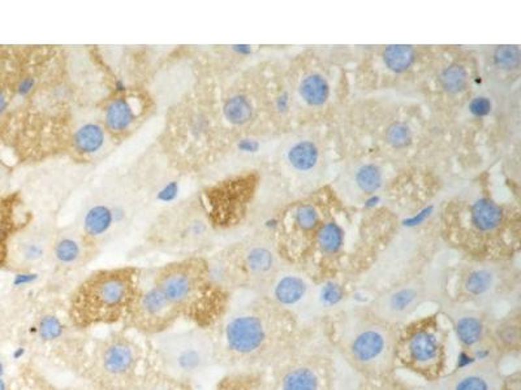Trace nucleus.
<instances>
[{"label": "nucleus", "mask_w": 521, "mask_h": 390, "mask_svg": "<svg viewBox=\"0 0 521 390\" xmlns=\"http://www.w3.org/2000/svg\"><path fill=\"white\" fill-rule=\"evenodd\" d=\"M223 113L224 118L233 125H243L252 118L253 109L246 98L243 95H235L227 99V102L224 103Z\"/></svg>", "instance_id": "27"}, {"label": "nucleus", "mask_w": 521, "mask_h": 390, "mask_svg": "<svg viewBox=\"0 0 521 390\" xmlns=\"http://www.w3.org/2000/svg\"><path fill=\"white\" fill-rule=\"evenodd\" d=\"M414 60V51L410 46L394 44L388 46L383 53V62L392 72H404Z\"/></svg>", "instance_id": "26"}, {"label": "nucleus", "mask_w": 521, "mask_h": 390, "mask_svg": "<svg viewBox=\"0 0 521 390\" xmlns=\"http://www.w3.org/2000/svg\"><path fill=\"white\" fill-rule=\"evenodd\" d=\"M7 109V98L4 91L0 89V115L4 112V109Z\"/></svg>", "instance_id": "35"}, {"label": "nucleus", "mask_w": 521, "mask_h": 390, "mask_svg": "<svg viewBox=\"0 0 521 390\" xmlns=\"http://www.w3.org/2000/svg\"><path fill=\"white\" fill-rule=\"evenodd\" d=\"M143 350L131 337L120 333L106 337L94 351V369L104 385L125 389L138 378Z\"/></svg>", "instance_id": "7"}, {"label": "nucleus", "mask_w": 521, "mask_h": 390, "mask_svg": "<svg viewBox=\"0 0 521 390\" xmlns=\"http://www.w3.org/2000/svg\"><path fill=\"white\" fill-rule=\"evenodd\" d=\"M412 140L410 129L403 122H395L388 127L386 131V141L394 147H404Z\"/></svg>", "instance_id": "32"}, {"label": "nucleus", "mask_w": 521, "mask_h": 390, "mask_svg": "<svg viewBox=\"0 0 521 390\" xmlns=\"http://www.w3.org/2000/svg\"><path fill=\"white\" fill-rule=\"evenodd\" d=\"M113 220L115 215L111 207L106 205H93L84 216L82 233L94 245L97 239L106 236L110 232Z\"/></svg>", "instance_id": "20"}, {"label": "nucleus", "mask_w": 521, "mask_h": 390, "mask_svg": "<svg viewBox=\"0 0 521 390\" xmlns=\"http://www.w3.org/2000/svg\"><path fill=\"white\" fill-rule=\"evenodd\" d=\"M356 184L364 193H374L382 184V174L376 165H363L356 174Z\"/></svg>", "instance_id": "29"}, {"label": "nucleus", "mask_w": 521, "mask_h": 390, "mask_svg": "<svg viewBox=\"0 0 521 390\" xmlns=\"http://www.w3.org/2000/svg\"><path fill=\"white\" fill-rule=\"evenodd\" d=\"M396 326L367 311H349L339 317L336 340L344 357L366 375L381 376L395 364Z\"/></svg>", "instance_id": "3"}, {"label": "nucleus", "mask_w": 521, "mask_h": 390, "mask_svg": "<svg viewBox=\"0 0 521 390\" xmlns=\"http://www.w3.org/2000/svg\"><path fill=\"white\" fill-rule=\"evenodd\" d=\"M289 162L300 172L311 171L318 162V149L311 141H299L289 151Z\"/></svg>", "instance_id": "22"}, {"label": "nucleus", "mask_w": 521, "mask_h": 390, "mask_svg": "<svg viewBox=\"0 0 521 390\" xmlns=\"http://www.w3.org/2000/svg\"><path fill=\"white\" fill-rule=\"evenodd\" d=\"M128 390H190V387L168 378L159 371L138 376Z\"/></svg>", "instance_id": "25"}, {"label": "nucleus", "mask_w": 521, "mask_h": 390, "mask_svg": "<svg viewBox=\"0 0 521 390\" xmlns=\"http://www.w3.org/2000/svg\"><path fill=\"white\" fill-rule=\"evenodd\" d=\"M75 146L78 151L85 155H93L100 151L106 142V130L100 124H84L75 133Z\"/></svg>", "instance_id": "21"}, {"label": "nucleus", "mask_w": 521, "mask_h": 390, "mask_svg": "<svg viewBox=\"0 0 521 390\" xmlns=\"http://www.w3.org/2000/svg\"><path fill=\"white\" fill-rule=\"evenodd\" d=\"M473 223L479 230L490 232L498 228L502 221V210L488 199L478 201L472 210Z\"/></svg>", "instance_id": "23"}, {"label": "nucleus", "mask_w": 521, "mask_h": 390, "mask_svg": "<svg viewBox=\"0 0 521 390\" xmlns=\"http://www.w3.org/2000/svg\"><path fill=\"white\" fill-rule=\"evenodd\" d=\"M152 338H154L161 372L189 387L217 363V342L202 326L178 332L168 331Z\"/></svg>", "instance_id": "4"}, {"label": "nucleus", "mask_w": 521, "mask_h": 390, "mask_svg": "<svg viewBox=\"0 0 521 390\" xmlns=\"http://www.w3.org/2000/svg\"><path fill=\"white\" fill-rule=\"evenodd\" d=\"M502 273L495 267H478L469 272L463 289L473 308L490 315L499 304Z\"/></svg>", "instance_id": "13"}, {"label": "nucleus", "mask_w": 521, "mask_h": 390, "mask_svg": "<svg viewBox=\"0 0 521 390\" xmlns=\"http://www.w3.org/2000/svg\"><path fill=\"white\" fill-rule=\"evenodd\" d=\"M277 319L265 306H248L227 315L221 340L226 355L235 363H255L275 344Z\"/></svg>", "instance_id": "5"}, {"label": "nucleus", "mask_w": 521, "mask_h": 390, "mask_svg": "<svg viewBox=\"0 0 521 390\" xmlns=\"http://www.w3.org/2000/svg\"><path fill=\"white\" fill-rule=\"evenodd\" d=\"M298 224L302 229H313L318 223V214L311 206L300 207L296 214Z\"/></svg>", "instance_id": "33"}, {"label": "nucleus", "mask_w": 521, "mask_h": 390, "mask_svg": "<svg viewBox=\"0 0 521 390\" xmlns=\"http://www.w3.org/2000/svg\"><path fill=\"white\" fill-rule=\"evenodd\" d=\"M438 292L432 282L413 279L381 292L369 306V311L394 326L407 324L423 304L432 302Z\"/></svg>", "instance_id": "8"}, {"label": "nucleus", "mask_w": 521, "mask_h": 390, "mask_svg": "<svg viewBox=\"0 0 521 390\" xmlns=\"http://www.w3.org/2000/svg\"><path fill=\"white\" fill-rule=\"evenodd\" d=\"M300 95L311 106H322L329 98V85L320 75H309L300 84Z\"/></svg>", "instance_id": "24"}, {"label": "nucleus", "mask_w": 521, "mask_h": 390, "mask_svg": "<svg viewBox=\"0 0 521 390\" xmlns=\"http://www.w3.org/2000/svg\"><path fill=\"white\" fill-rule=\"evenodd\" d=\"M444 316L463 349L470 354L494 350L495 323L490 315L463 304H442Z\"/></svg>", "instance_id": "9"}, {"label": "nucleus", "mask_w": 521, "mask_h": 390, "mask_svg": "<svg viewBox=\"0 0 521 390\" xmlns=\"http://www.w3.org/2000/svg\"><path fill=\"white\" fill-rule=\"evenodd\" d=\"M447 336L437 316L412 322L398 331L395 363L428 381L441 378L447 360Z\"/></svg>", "instance_id": "6"}, {"label": "nucleus", "mask_w": 521, "mask_h": 390, "mask_svg": "<svg viewBox=\"0 0 521 390\" xmlns=\"http://www.w3.org/2000/svg\"><path fill=\"white\" fill-rule=\"evenodd\" d=\"M466 84V69L461 65H451L441 75V85L448 93L461 91Z\"/></svg>", "instance_id": "30"}, {"label": "nucleus", "mask_w": 521, "mask_h": 390, "mask_svg": "<svg viewBox=\"0 0 521 390\" xmlns=\"http://www.w3.org/2000/svg\"><path fill=\"white\" fill-rule=\"evenodd\" d=\"M93 254V243L84 236L82 232L67 229L56 233L50 260L62 270H75L84 267Z\"/></svg>", "instance_id": "14"}, {"label": "nucleus", "mask_w": 521, "mask_h": 390, "mask_svg": "<svg viewBox=\"0 0 521 390\" xmlns=\"http://www.w3.org/2000/svg\"><path fill=\"white\" fill-rule=\"evenodd\" d=\"M134 267L100 270L78 284L68 304L69 320L80 331L127 322L140 292Z\"/></svg>", "instance_id": "1"}, {"label": "nucleus", "mask_w": 521, "mask_h": 390, "mask_svg": "<svg viewBox=\"0 0 521 390\" xmlns=\"http://www.w3.org/2000/svg\"><path fill=\"white\" fill-rule=\"evenodd\" d=\"M491 109V103L488 102V98L478 97L470 103V111L476 116H485L488 115Z\"/></svg>", "instance_id": "34"}, {"label": "nucleus", "mask_w": 521, "mask_h": 390, "mask_svg": "<svg viewBox=\"0 0 521 390\" xmlns=\"http://www.w3.org/2000/svg\"><path fill=\"white\" fill-rule=\"evenodd\" d=\"M179 319L180 315L167 302L154 282L145 285L141 276L140 292L125 323L145 336L156 337L171 331Z\"/></svg>", "instance_id": "10"}, {"label": "nucleus", "mask_w": 521, "mask_h": 390, "mask_svg": "<svg viewBox=\"0 0 521 390\" xmlns=\"http://www.w3.org/2000/svg\"><path fill=\"white\" fill-rule=\"evenodd\" d=\"M277 390H322L320 373L311 364L293 366L283 372Z\"/></svg>", "instance_id": "19"}, {"label": "nucleus", "mask_w": 521, "mask_h": 390, "mask_svg": "<svg viewBox=\"0 0 521 390\" xmlns=\"http://www.w3.org/2000/svg\"><path fill=\"white\" fill-rule=\"evenodd\" d=\"M55 233L50 228H34L13 239L6 259L17 271H32L50 260Z\"/></svg>", "instance_id": "12"}, {"label": "nucleus", "mask_w": 521, "mask_h": 390, "mask_svg": "<svg viewBox=\"0 0 521 390\" xmlns=\"http://www.w3.org/2000/svg\"><path fill=\"white\" fill-rule=\"evenodd\" d=\"M521 54L518 46H500L495 50L494 62L502 69H516L520 65Z\"/></svg>", "instance_id": "31"}, {"label": "nucleus", "mask_w": 521, "mask_h": 390, "mask_svg": "<svg viewBox=\"0 0 521 390\" xmlns=\"http://www.w3.org/2000/svg\"><path fill=\"white\" fill-rule=\"evenodd\" d=\"M241 267L249 281H270L277 271V257L265 243L248 245L241 255Z\"/></svg>", "instance_id": "16"}, {"label": "nucleus", "mask_w": 521, "mask_h": 390, "mask_svg": "<svg viewBox=\"0 0 521 390\" xmlns=\"http://www.w3.org/2000/svg\"><path fill=\"white\" fill-rule=\"evenodd\" d=\"M344 290L338 282L327 281L322 284L316 290H311V295L300 313V317L304 320L318 319L333 311L343 302Z\"/></svg>", "instance_id": "17"}, {"label": "nucleus", "mask_w": 521, "mask_h": 390, "mask_svg": "<svg viewBox=\"0 0 521 390\" xmlns=\"http://www.w3.org/2000/svg\"><path fill=\"white\" fill-rule=\"evenodd\" d=\"M270 280L271 282L267 288V298L273 307L300 315L311 295V289L308 281L304 277L292 273H284Z\"/></svg>", "instance_id": "15"}, {"label": "nucleus", "mask_w": 521, "mask_h": 390, "mask_svg": "<svg viewBox=\"0 0 521 390\" xmlns=\"http://www.w3.org/2000/svg\"><path fill=\"white\" fill-rule=\"evenodd\" d=\"M104 128L112 134L120 136L132 128L137 111L134 109L131 99L119 97L112 99L104 109Z\"/></svg>", "instance_id": "18"}, {"label": "nucleus", "mask_w": 521, "mask_h": 390, "mask_svg": "<svg viewBox=\"0 0 521 390\" xmlns=\"http://www.w3.org/2000/svg\"><path fill=\"white\" fill-rule=\"evenodd\" d=\"M152 281L180 317L202 328L214 319L219 288L211 281L208 260L188 258L168 263L156 271Z\"/></svg>", "instance_id": "2"}, {"label": "nucleus", "mask_w": 521, "mask_h": 390, "mask_svg": "<svg viewBox=\"0 0 521 390\" xmlns=\"http://www.w3.org/2000/svg\"><path fill=\"white\" fill-rule=\"evenodd\" d=\"M318 245L323 252L335 254L343 245V232L335 223L322 227L318 234Z\"/></svg>", "instance_id": "28"}, {"label": "nucleus", "mask_w": 521, "mask_h": 390, "mask_svg": "<svg viewBox=\"0 0 521 390\" xmlns=\"http://www.w3.org/2000/svg\"><path fill=\"white\" fill-rule=\"evenodd\" d=\"M502 373L491 359H479L429 381L423 390H502Z\"/></svg>", "instance_id": "11"}]
</instances>
